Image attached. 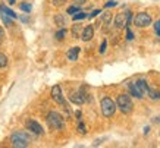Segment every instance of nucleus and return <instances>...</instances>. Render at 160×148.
<instances>
[{
  "mask_svg": "<svg viewBox=\"0 0 160 148\" xmlns=\"http://www.w3.org/2000/svg\"><path fill=\"white\" fill-rule=\"evenodd\" d=\"M116 109L121 110L123 115H129L132 111V109H134L131 97L128 96V94H121L116 100Z\"/></svg>",
  "mask_w": 160,
  "mask_h": 148,
  "instance_id": "f257e3e1",
  "label": "nucleus"
},
{
  "mask_svg": "<svg viewBox=\"0 0 160 148\" xmlns=\"http://www.w3.org/2000/svg\"><path fill=\"white\" fill-rule=\"evenodd\" d=\"M29 141H31V138L28 136V134H25V132H22V131H19V132H15V134L10 136L12 147H15V148H25V147H28Z\"/></svg>",
  "mask_w": 160,
  "mask_h": 148,
  "instance_id": "f03ea898",
  "label": "nucleus"
},
{
  "mask_svg": "<svg viewBox=\"0 0 160 148\" xmlns=\"http://www.w3.org/2000/svg\"><path fill=\"white\" fill-rule=\"evenodd\" d=\"M47 123H49L50 128L56 129V131H62L65 128V119L58 111H50L47 115Z\"/></svg>",
  "mask_w": 160,
  "mask_h": 148,
  "instance_id": "7ed1b4c3",
  "label": "nucleus"
},
{
  "mask_svg": "<svg viewBox=\"0 0 160 148\" xmlns=\"http://www.w3.org/2000/svg\"><path fill=\"white\" fill-rule=\"evenodd\" d=\"M102 113L104 117H112V116L115 115V111H116V103L112 100L110 97H104L102 98Z\"/></svg>",
  "mask_w": 160,
  "mask_h": 148,
  "instance_id": "20e7f679",
  "label": "nucleus"
},
{
  "mask_svg": "<svg viewBox=\"0 0 160 148\" xmlns=\"http://www.w3.org/2000/svg\"><path fill=\"white\" fill-rule=\"evenodd\" d=\"M52 98H53V101H56L58 104L63 106V109L68 111V104L65 103V98H63V92H62L60 85H54L53 88H52Z\"/></svg>",
  "mask_w": 160,
  "mask_h": 148,
  "instance_id": "39448f33",
  "label": "nucleus"
},
{
  "mask_svg": "<svg viewBox=\"0 0 160 148\" xmlns=\"http://www.w3.org/2000/svg\"><path fill=\"white\" fill-rule=\"evenodd\" d=\"M134 24L138 27V28H144V27H148L151 24V16L146 12H140V13L135 16L134 19Z\"/></svg>",
  "mask_w": 160,
  "mask_h": 148,
  "instance_id": "423d86ee",
  "label": "nucleus"
},
{
  "mask_svg": "<svg viewBox=\"0 0 160 148\" xmlns=\"http://www.w3.org/2000/svg\"><path fill=\"white\" fill-rule=\"evenodd\" d=\"M115 27L116 28H126L128 27V10L116 15V18H115Z\"/></svg>",
  "mask_w": 160,
  "mask_h": 148,
  "instance_id": "0eeeda50",
  "label": "nucleus"
},
{
  "mask_svg": "<svg viewBox=\"0 0 160 148\" xmlns=\"http://www.w3.org/2000/svg\"><path fill=\"white\" fill-rule=\"evenodd\" d=\"M69 100L72 101V103H75V104H82L84 101L87 100V97H85V92H84L82 90H79V91H73V92H71Z\"/></svg>",
  "mask_w": 160,
  "mask_h": 148,
  "instance_id": "6e6552de",
  "label": "nucleus"
},
{
  "mask_svg": "<svg viewBox=\"0 0 160 148\" xmlns=\"http://www.w3.org/2000/svg\"><path fill=\"white\" fill-rule=\"evenodd\" d=\"M27 128H28V131H31V132H32V134H35V135H43L44 134L41 125H40L38 122L32 120V119H29L28 122H27Z\"/></svg>",
  "mask_w": 160,
  "mask_h": 148,
  "instance_id": "1a4fd4ad",
  "label": "nucleus"
},
{
  "mask_svg": "<svg viewBox=\"0 0 160 148\" xmlns=\"http://www.w3.org/2000/svg\"><path fill=\"white\" fill-rule=\"evenodd\" d=\"M94 37V28H92L91 25H88L85 28L82 29V32H81V37L79 38L82 40V41H90V40Z\"/></svg>",
  "mask_w": 160,
  "mask_h": 148,
  "instance_id": "9d476101",
  "label": "nucleus"
},
{
  "mask_svg": "<svg viewBox=\"0 0 160 148\" xmlns=\"http://www.w3.org/2000/svg\"><path fill=\"white\" fill-rule=\"evenodd\" d=\"M79 50H81L79 47H72V48H69L68 53H66V57H68V60H71V62H75V60H78V56H79Z\"/></svg>",
  "mask_w": 160,
  "mask_h": 148,
  "instance_id": "9b49d317",
  "label": "nucleus"
},
{
  "mask_svg": "<svg viewBox=\"0 0 160 148\" xmlns=\"http://www.w3.org/2000/svg\"><path fill=\"white\" fill-rule=\"evenodd\" d=\"M129 92H131V96L137 97L138 100H141V98L144 97V94H142V92L140 91V88L137 86L135 82H131V84H129Z\"/></svg>",
  "mask_w": 160,
  "mask_h": 148,
  "instance_id": "f8f14e48",
  "label": "nucleus"
},
{
  "mask_svg": "<svg viewBox=\"0 0 160 148\" xmlns=\"http://www.w3.org/2000/svg\"><path fill=\"white\" fill-rule=\"evenodd\" d=\"M110 22H112V15L107 12V13H103V16H102V24L104 25V31H107L109 29V25H110Z\"/></svg>",
  "mask_w": 160,
  "mask_h": 148,
  "instance_id": "ddd939ff",
  "label": "nucleus"
},
{
  "mask_svg": "<svg viewBox=\"0 0 160 148\" xmlns=\"http://www.w3.org/2000/svg\"><path fill=\"white\" fill-rule=\"evenodd\" d=\"M147 96L150 97L151 100H160V91L154 90V88H148L147 90Z\"/></svg>",
  "mask_w": 160,
  "mask_h": 148,
  "instance_id": "4468645a",
  "label": "nucleus"
},
{
  "mask_svg": "<svg viewBox=\"0 0 160 148\" xmlns=\"http://www.w3.org/2000/svg\"><path fill=\"white\" fill-rule=\"evenodd\" d=\"M0 12H3V13H6L8 16H10L12 19H15V18H18V15L15 13V12H13L12 9H9L8 6H5V5H2V6H0Z\"/></svg>",
  "mask_w": 160,
  "mask_h": 148,
  "instance_id": "2eb2a0df",
  "label": "nucleus"
},
{
  "mask_svg": "<svg viewBox=\"0 0 160 148\" xmlns=\"http://www.w3.org/2000/svg\"><path fill=\"white\" fill-rule=\"evenodd\" d=\"M135 84H137V86L140 88V91L142 92V94H147L148 85H147V81H146V79H138V81H137Z\"/></svg>",
  "mask_w": 160,
  "mask_h": 148,
  "instance_id": "dca6fc26",
  "label": "nucleus"
},
{
  "mask_svg": "<svg viewBox=\"0 0 160 148\" xmlns=\"http://www.w3.org/2000/svg\"><path fill=\"white\" fill-rule=\"evenodd\" d=\"M54 22H56V25H58L59 28H63V27L66 25V19H65L63 15H56V16H54Z\"/></svg>",
  "mask_w": 160,
  "mask_h": 148,
  "instance_id": "f3484780",
  "label": "nucleus"
},
{
  "mask_svg": "<svg viewBox=\"0 0 160 148\" xmlns=\"http://www.w3.org/2000/svg\"><path fill=\"white\" fill-rule=\"evenodd\" d=\"M82 27H81V25H73L72 27V37L73 38H79V37H81V32H82Z\"/></svg>",
  "mask_w": 160,
  "mask_h": 148,
  "instance_id": "a211bd4d",
  "label": "nucleus"
},
{
  "mask_svg": "<svg viewBox=\"0 0 160 148\" xmlns=\"http://www.w3.org/2000/svg\"><path fill=\"white\" fill-rule=\"evenodd\" d=\"M0 16H2V21L5 22L6 27H10V25H12V18H10V16H8V15L3 13V12H0Z\"/></svg>",
  "mask_w": 160,
  "mask_h": 148,
  "instance_id": "6ab92c4d",
  "label": "nucleus"
},
{
  "mask_svg": "<svg viewBox=\"0 0 160 148\" xmlns=\"http://www.w3.org/2000/svg\"><path fill=\"white\" fill-rule=\"evenodd\" d=\"M85 18H87V13H84V12H77L73 15V21H81V19H85Z\"/></svg>",
  "mask_w": 160,
  "mask_h": 148,
  "instance_id": "aec40b11",
  "label": "nucleus"
},
{
  "mask_svg": "<svg viewBox=\"0 0 160 148\" xmlns=\"http://www.w3.org/2000/svg\"><path fill=\"white\" fill-rule=\"evenodd\" d=\"M6 66H8V57L3 53H0V67H6Z\"/></svg>",
  "mask_w": 160,
  "mask_h": 148,
  "instance_id": "412c9836",
  "label": "nucleus"
},
{
  "mask_svg": "<svg viewBox=\"0 0 160 148\" xmlns=\"http://www.w3.org/2000/svg\"><path fill=\"white\" fill-rule=\"evenodd\" d=\"M65 35H66V29L60 28L58 32H56V38H58V40H63V38H65Z\"/></svg>",
  "mask_w": 160,
  "mask_h": 148,
  "instance_id": "4be33fe9",
  "label": "nucleus"
},
{
  "mask_svg": "<svg viewBox=\"0 0 160 148\" xmlns=\"http://www.w3.org/2000/svg\"><path fill=\"white\" fill-rule=\"evenodd\" d=\"M21 9L24 10V12H27V13H29L32 7H31V5H28V3H22V5H21Z\"/></svg>",
  "mask_w": 160,
  "mask_h": 148,
  "instance_id": "5701e85b",
  "label": "nucleus"
},
{
  "mask_svg": "<svg viewBox=\"0 0 160 148\" xmlns=\"http://www.w3.org/2000/svg\"><path fill=\"white\" fill-rule=\"evenodd\" d=\"M77 12H79V7H78V6H71V7H68V13L69 15H75Z\"/></svg>",
  "mask_w": 160,
  "mask_h": 148,
  "instance_id": "b1692460",
  "label": "nucleus"
},
{
  "mask_svg": "<svg viewBox=\"0 0 160 148\" xmlns=\"http://www.w3.org/2000/svg\"><path fill=\"white\" fill-rule=\"evenodd\" d=\"M78 131H79V134H85L87 131H85V125L82 123V122H79V125H78Z\"/></svg>",
  "mask_w": 160,
  "mask_h": 148,
  "instance_id": "393cba45",
  "label": "nucleus"
},
{
  "mask_svg": "<svg viewBox=\"0 0 160 148\" xmlns=\"http://www.w3.org/2000/svg\"><path fill=\"white\" fill-rule=\"evenodd\" d=\"M132 38H134V34H132L131 29H129L128 27H126V40H129V41H131Z\"/></svg>",
  "mask_w": 160,
  "mask_h": 148,
  "instance_id": "a878e982",
  "label": "nucleus"
},
{
  "mask_svg": "<svg viewBox=\"0 0 160 148\" xmlns=\"http://www.w3.org/2000/svg\"><path fill=\"white\" fill-rule=\"evenodd\" d=\"M154 31H156V34L160 37V21H156L154 22Z\"/></svg>",
  "mask_w": 160,
  "mask_h": 148,
  "instance_id": "bb28decb",
  "label": "nucleus"
},
{
  "mask_svg": "<svg viewBox=\"0 0 160 148\" xmlns=\"http://www.w3.org/2000/svg\"><path fill=\"white\" fill-rule=\"evenodd\" d=\"M65 2H66V0H52V3H53L54 6H62V5H65Z\"/></svg>",
  "mask_w": 160,
  "mask_h": 148,
  "instance_id": "cd10ccee",
  "label": "nucleus"
},
{
  "mask_svg": "<svg viewBox=\"0 0 160 148\" xmlns=\"http://www.w3.org/2000/svg\"><path fill=\"white\" fill-rule=\"evenodd\" d=\"M100 13H102V10L96 9V10H92L91 13H90V16H88V18H96V16H97V15H100Z\"/></svg>",
  "mask_w": 160,
  "mask_h": 148,
  "instance_id": "c85d7f7f",
  "label": "nucleus"
},
{
  "mask_svg": "<svg viewBox=\"0 0 160 148\" xmlns=\"http://www.w3.org/2000/svg\"><path fill=\"white\" fill-rule=\"evenodd\" d=\"M106 47H107V41H106V40H103L102 47H100V53H102V54H103L104 52H106Z\"/></svg>",
  "mask_w": 160,
  "mask_h": 148,
  "instance_id": "c756f323",
  "label": "nucleus"
},
{
  "mask_svg": "<svg viewBox=\"0 0 160 148\" xmlns=\"http://www.w3.org/2000/svg\"><path fill=\"white\" fill-rule=\"evenodd\" d=\"M3 40H5V31H3V28L0 27V46L3 43Z\"/></svg>",
  "mask_w": 160,
  "mask_h": 148,
  "instance_id": "7c9ffc66",
  "label": "nucleus"
},
{
  "mask_svg": "<svg viewBox=\"0 0 160 148\" xmlns=\"http://www.w3.org/2000/svg\"><path fill=\"white\" fill-rule=\"evenodd\" d=\"M118 3L116 2H113V0H110V2H107L106 3V7H113V6H116Z\"/></svg>",
  "mask_w": 160,
  "mask_h": 148,
  "instance_id": "2f4dec72",
  "label": "nucleus"
},
{
  "mask_svg": "<svg viewBox=\"0 0 160 148\" xmlns=\"http://www.w3.org/2000/svg\"><path fill=\"white\" fill-rule=\"evenodd\" d=\"M148 132H150V128H148V126H146V128H144V134H148Z\"/></svg>",
  "mask_w": 160,
  "mask_h": 148,
  "instance_id": "473e14b6",
  "label": "nucleus"
},
{
  "mask_svg": "<svg viewBox=\"0 0 160 148\" xmlns=\"http://www.w3.org/2000/svg\"><path fill=\"white\" fill-rule=\"evenodd\" d=\"M75 2H77L78 5H82V3H85V0H75Z\"/></svg>",
  "mask_w": 160,
  "mask_h": 148,
  "instance_id": "72a5a7b5",
  "label": "nucleus"
},
{
  "mask_svg": "<svg viewBox=\"0 0 160 148\" xmlns=\"http://www.w3.org/2000/svg\"><path fill=\"white\" fill-rule=\"evenodd\" d=\"M9 3H10V5H15L16 2H15V0H9Z\"/></svg>",
  "mask_w": 160,
  "mask_h": 148,
  "instance_id": "f704fd0d",
  "label": "nucleus"
}]
</instances>
